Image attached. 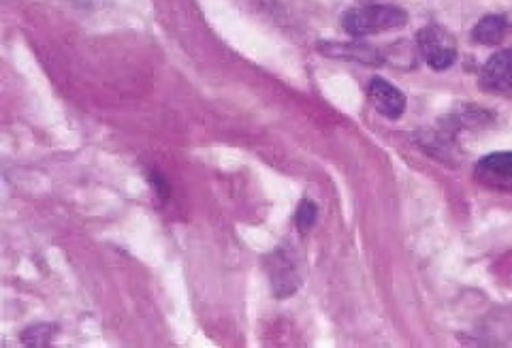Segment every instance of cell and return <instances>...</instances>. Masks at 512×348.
<instances>
[{"mask_svg": "<svg viewBox=\"0 0 512 348\" xmlns=\"http://www.w3.org/2000/svg\"><path fill=\"white\" fill-rule=\"evenodd\" d=\"M408 22V13L395 5H361L344 13L342 26L355 39L402 28Z\"/></svg>", "mask_w": 512, "mask_h": 348, "instance_id": "1", "label": "cell"}, {"mask_svg": "<svg viewBox=\"0 0 512 348\" xmlns=\"http://www.w3.org/2000/svg\"><path fill=\"white\" fill-rule=\"evenodd\" d=\"M316 218H318V210H316L314 201L303 199V201L299 203L297 214H295V223H297L299 233H308V231L314 227Z\"/></svg>", "mask_w": 512, "mask_h": 348, "instance_id": "9", "label": "cell"}, {"mask_svg": "<svg viewBox=\"0 0 512 348\" xmlns=\"http://www.w3.org/2000/svg\"><path fill=\"white\" fill-rule=\"evenodd\" d=\"M480 86L493 94H512V50L493 54L483 71H480Z\"/></svg>", "mask_w": 512, "mask_h": 348, "instance_id": "5", "label": "cell"}, {"mask_svg": "<svg viewBox=\"0 0 512 348\" xmlns=\"http://www.w3.org/2000/svg\"><path fill=\"white\" fill-rule=\"evenodd\" d=\"M419 52L423 54L427 65L434 71H444L457 60V41L446 28L438 24H429L416 35Z\"/></svg>", "mask_w": 512, "mask_h": 348, "instance_id": "2", "label": "cell"}, {"mask_svg": "<svg viewBox=\"0 0 512 348\" xmlns=\"http://www.w3.org/2000/svg\"><path fill=\"white\" fill-rule=\"evenodd\" d=\"M52 334H54V327H50V325H35V327H30L28 331H24L22 340L28 346H45L47 342H50Z\"/></svg>", "mask_w": 512, "mask_h": 348, "instance_id": "10", "label": "cell"}, {"mask_svg": "<svg viewBox=\"0 0 512 348\" xmlns=\"http://www.w3.org/2000/svg\"><path fill=\"white\" fill-rule=\"evenodd\" d=\"M318 50L323 56L329 58H340V60H352V62H361V65H370V67H380L384 62V54L376 47L363 45V43H335V41H325L318 43Z\"/></svg>", "mask_w": 512, "mask_h": 348, "instance_id": "6", "label": "cell"}, {"mask_svg": "<svg viewBox=\"0 0 512 348\" xmlns=\"http://www.w3.org/2000/svg\"><path fill=\"white\" fill-rule=\"evenodd\" d=\"M265 265H267V276L271 282V291H274L276 297L284 299L297 293L301 278L297 274L295 261L286 250H276L274 255L267 257Z\"/></svg>", "mask_w": 512, "mask_h": 348, "instance_id": "3", "label": "cell"}, {"mask_svg": "<svg viewBox=\"0 0 512 348\" xmlns=\"http://www.w3.org/2000/svg\"><path fill=\"white\" fill-rule=\"evenodd\" d=\"M367 99H370L372 107L384 118L397 120L406 112V97L402 90H397L391 82L382 77H374L370 86H367Z\"/></svg>", "mask_w": 512, "mask_h": 348, "instance_id": "4", "label": "cell"}, {"mask_svg": "<svg viewBox=\"0 0 512 348\" xmlns=\"http://www.w3.org/2000/svg\"><path fill=\"white\" fill-rule=\"evenodd\" d=\"M476 171L480 173L487 184L495 182H510L512 180V152H493L485 156L483 161L476 165Z\"/></svg>", "mask_w": 512, "mask_h": 348, "instance_id": "7", "label": "cell"}, {"mask_svg": "<svg viewBox=\"0 0 512 348\" xmlns=\"http://www.w3.org/2000/svg\"><path fill=\"white\" fill-rule=\"evenodd\" d=\"M508 30L506 15H485L472 28V41L480 45H498Z\"/></svg>", "mask_w": 512, "mask_h": 348, "instance_id": "8", "label": "cell"}]
</instances>
